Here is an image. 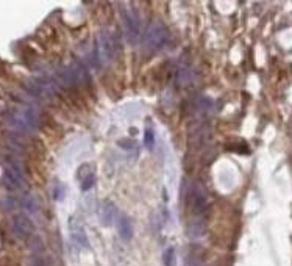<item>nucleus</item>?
Returning <instances> with one entry per match:
<instances>
[{
	"label": "nucleus",
	"mask_w": 292,
	"mask_h": 266,
	"mask_svg": "<svg viewBox=\"0 0 292 266\" xmlns=\"http://www.w3.org/2000/svg\"><path fill=\"white\" fill-rule=\"evenodd\" d=\"M122 19H123V27L128 41L131 44L138 43V39L141 36V22L138 16L133 11H128V9H122Z\"/></svg>",
	"instance_id": "nucleus-5"
},
{
	"label": "nucleus",
	"mask_w": 292,
	"mask_h": 266,
	"mask_svg": "<svg viewBox=\"0 0 292 266\" xmlns=\"http://www.w3.org/2000/svg\"><path fill=\"white\" fill-rule=\"evenodd\" d=\"M97 55L102 65H108L114 58V41L108 30H100L97 36Z\"/></svg>",
	"instance_id": "nucleus-4"
},
{
	"label": "nucleus",
	"mask_w": 292,
	"mask_h": 266,
	"mask_svg": "<svg viewBox=\"0 0 292 266\" xmlns=\"http://www.w3.org/2000/svg\"><path fill=\"white\" fill-rule=\"evenodd\" d=\"M187 235H189V238H200L205 235V224L200 221H194L189 224V227H187Z\"/></svg>",
	"instance_id": "nucleus-11"
},
{
	"label": "nucleus",
	"mask_w": 292,
	"mask_h": 266,
	"mask_svg": "<svg viewBox=\"0 0 292 266\" xmlns=\"http://www.w3.org/2000/svg\"><path fill=\"white\" fill-rule=\"evenodd\" d=\"M9 124L20 132H30V130L38 129L39 118H38L35 110L24 108V110H20V111H17V113H13L11 116H9Z\"/></svg>",
	"instance_id": "nucleus-1"
},
{
	"label": "nucleus",
	"mask_w": 292,
	"mask_h": 266,
	"mask_svg": "<svg viewBox=\"0 0 292 266\" xmlns=\"http://www.w3.org/2000/svg\"><path fill=\"white\" fill-rule=\"evenodd\" d=\"M163 263L164 266H175V249L168 248L163 254Z\"/></svg>",
	"instance_id": "nucleus-13"
},
{
	"label": "nucleus",
	"mask_w": 292,
	"mask_h": 266,
	"mask_svg": "<svg viewBox=\"0 0 292 266\" xmlns=\"http://www.w3.org/2000/svg\"><path fill=\"white\" fill-rule=\"evenodd\" d=\"M30 266H47V263L43 260V259H39V257H35L33 260H31Z\"/></svg>",
	"instance_id": "nucleus-17"
},
{
	"label": "nucleus",
	"mask_w": 292,
	"mask_h": 266,
	"mask_svg": "<svg viewBox=\"0 0 292 266\" xmlns=\"http://www.w3.org/2000/svg\"><path fill=\"white\" fill-rule=\"evenodd\" d=\"M117 216V208L116 205L111 202V200H105L102 202V205L99 208V218H100V222L102 226H113L114 219H116Z\"/></svg>",
	"instance_id": "nucleus-7"
},
{
	"label": "nucleus",
	"mask_w": 292,
	"mask_h": 266,
	"mask_svg": "<svg viewBox=\"0 0 292 266\" xmlns=\"http://www.w3.org/2000/svg\"><path fill=\"white\" fill-rule=\"evenodd\" d=\"M69 226H70V238L72 241H74L78 248H85V249H89V240L86 237V232L85 229H83L80 224H75L74 221L69 222Z\"/></svg>",
	"instance_id": "nucleus-8"
},
{
	"label": "nucleus",
	"mask_w": 292,
	"mask_h": 266,
	"mask_svg": "<svg viewBox=\"0 0 292 266\" xmlns=\"http://www.w3.org/2000/svg\"><path fill=\"white\" fill-rule=\"evenodd\" d=\"M24 207L28 210V211H38L39 208V203H38V199L35 196H27L25 200H24Z\"/></svg>",
	"instance_id": "nucleus-14"
},
{
	"label": "nucleus",
	"mask_w": 292,
	"mask_h": 266,
	"mask_svg": "<svg viewBox=\"0 0 292 266\" xmlns=\"http://www.w3.org/2000/svg\"><path fill=\"white\" fill-rule=\"evenodd\" d=\"M191 210L195 214H200L206 210V194L199 185H197L195 191L191 194Z\"/></svg>",
	"instance_id": "nucleus-9"
},
{
	"label": "nucleus",
	"mask_w": 292,
	"mask_h": 266,
	"mask_svg": "<svg viewBox=\"0 0 292 266\" xmlns=\"http://www.w3.org/2000/svg\"><path fill=\"white\" fill-rule=\"evenodd\" d=\"M13 232L17 238L25 240L33 235L35 226H33V222H31V219L25 216V214H16L13 218Z\"/></svg>",
	"instance_id": "nucleus-6"
},
{
	"label": "nucleus",
	"mask_w": 292,
	"mask_h": 266,
	"mask_svg": "<svg viewBox=\"0 0 292 266\" xmlns=\"http://www.w3.org/2000/svg\"><path fill=\"white\" fill-rule=\"evenodd\" d=\"M117 232H119V237L123 241H130L133 238V224H131L130 218L125 216V214H120V216H119Z\"/></svg>",
	"instance_id": "nucleus-10"
},
{
	"label": "nucleus",
	"mask_w": 292,
	"mask_h": 266,
	"mask_svg": "<svg viewBox=\"0 0 292 266\" xmlns=\"http://www.w3.org/2000/svg\"><path fill=\"white\" fill-rule=\"evenodd\" d=\"M144 144H145V147L150 149V150L155 146V135H153V132L150 129H147L144 132Z\"/></svg>",
	"instance_id": "nucleus-16"
},
{
	"label": "nucleus",
	"mask_w": 292,
	"mask_h": 266,
	"mask_svg": "<svg viewBox=\"0 0 292 266\" xmlns=\"http://www.w3.org/2000/svg\"><path fill=\"white\" fill-rule=\"evenodd\" d=\"M3 179L6 182V187H9L11 190L22 188L25 183V176H24L22 166H20L16 160L8 158L5 163V169H3Z\"/></svg>",
	"instance_id": "nucleus-3"
},
{
	"label": "nucleus",
	"mask_w": 292,
	"mask_h": 266,
	"mask_svg": "<svg viewBox=\"0 0 292 266\" xmlns=\"http://www.w3.org/2000/svg\"><path fill=\"white\" fill-rule=\"evenodd\" d=\"M184 263H186V266H202L200 257L195 252H189V254H187Z\"/></svg>",
	"instance_id": "nucleus-15"
},
{
	"label": "nucleus",
	"mask_w": 292,
	"mask_h": 266,
	"mask_svg": "<svg viewBox=\"0 0 292 266\" xmlns=\"http://www.w3.org/2000/svg\"><path fill=\"white\" fill-rule=\"evenodd\" d=\"M169 39V30L163 22H155L149 27L145 33V46L149 50H158L161 49Z\"/></svg>",
	"instance_id": "nucleus-2"
},
{
	"label": "nucleus",
	"mask_w": 292,
	"mask_h": 266,
	"mask_svg": "<svg viewBox=\"0 0 292 266\" xmlns=\"http://www.w3.org/2000/svg\"><path fill=\"white\" fill-rule=\"evenodd\" d=\"M94 183H96V176H94V172H85L83 174V179H80V188L81 191H88L89 188L94 187Z\"/></svg>",
	"instance_id": "nucleus-12"
}]
</instances>
